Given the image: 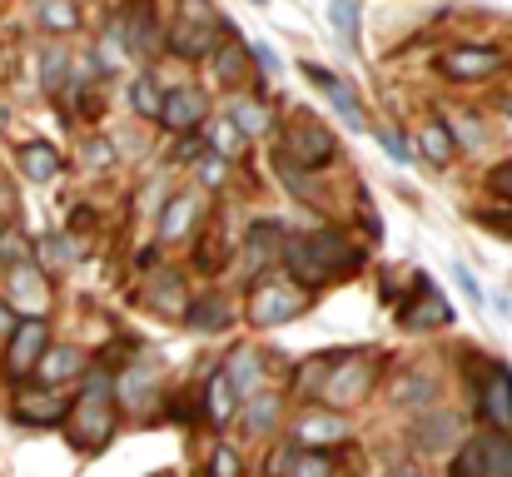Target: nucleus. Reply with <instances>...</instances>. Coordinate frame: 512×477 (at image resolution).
Returning <instances> with one entry per match:
<instances>
[{"label": "nucleus", "instance_id": "obj_1", "mask_svg": "<svg viewBox=\"0 0 512 477\" xmlns=\"http://www.w3.org/2000/svg\"><path fill=\"white\" fill-rule=\"evenodd\" d=\"M284 269L304 289H319V284H334L358 269V249L343 234H299L284 244Z\"/></svg>", "mask_w": 512, "mask_h": 477}, {"label": "nucleus", "instance_id": "obj_2", "mask_svg": "<svg viewBox=\"0 0 512 477\" xmlns=\"http://www.w3.org/2000/svg\"><path fill=\"white\" fill-rule=\"evenodd\" d=\"M65 433L80 453H100L110 438H115V398H110V373H90L85 393L75 398L70 418H65Z\"/></svg>", "mask_w": 512, "mask_h": 477}, {"label": "nucleus", "instance_id": "obj_3", "mask_svg": "<svg viewBox=\"0 0 512 477\" xmlns=\"http://www.w3.org/2000/svg\"><path fill=\"white\" fill-rule=\"evenodd\" d=\"M214 25H219V20H214L209 0H184L170 25V50L179 60H204V55H214V50H219V45H214Z\"/></svg>", "mask_w": 512, "mask_h": 477}, {"label": "nucleus", "instance_id": "obj_4", "mask_svg": "<svg viewBox=\"0 0 512 477\" xmlns=\"http://www.w3.org/2000/svg\"><path fill=\"white\" fill-rule=\"evenodd\" d=\"M334 159H339V140L324 125H314V120L289 125L284 140H279V164H289V169H324Z\"/></svg>", "mask_w": 512, "mask_h": 477}, {"label": "nucleus", "instance_id": "obj_5", "mask_svg": "<svg viewBox=\"0 0 512 477\" xmlns=\"http://www.w3.org/2000/svg\"><path fill=\"white\" fill-rule=\"evenodd\" d=\"M304 309H309V289H299L289 279H264L249 294V323H264V328L289 323V318H299Z\"/></svg>", "mask_w": 512, "mask_h": 477}, {"label": "nucleus", "instance_id": "obj_6", "mask_svg": "<svg viewBox=\"0 0 512 477\" xmlns=\"http://www.w3.org/2000/svg\"><path fill=\"white\" fill-rule=\"evenodd\" d=\"M50 353V323L35 314H25L10 328V348H5V373L10 378H30L40 368V358Z\"/></svg>", "mask_w": 512, "mask_h": 477}, {"label": "nucleus", "instance_id": "obj_7", "mask_svg": "<svg viewBox=\"0 0 512 477\" xmlns=\"http://www.w3.org/2000/svg\"><path fill=\"white\" fill-rule=\"evenodd\" d=\"M368 388H373V363L368 358H343V363H334V373H329V383H324L319 398L329 408H348V403L368 398Z\"/></svg>", "mask_w": 512, "mask_h": 477}, {"label": "nucleus", "instance_id": "obj_8", "mask_svg": "<svg viewBox=\"0 0 512 477\" xmlns=\"http://www.w3.org/2000/svg\"><path fill=\"white\" fill-rule=\"evenodd\" d=\"M398 323H403V328H438V323H453L448 299L433 289L428 274H413V299L398 309Z\"/></svg>", "mask_w": 512, "mask_h": 477}, {"label": "nucleus", "instance_id": "obj_9", "mask_svg": "<svg viewBox=\"0 0 512 477\" xmlns=\"http://www.w3.org/2000/svg\"><path fill=\"white\" fill-rule=\"evenodd\" d=\"M498 65H503V55H498L493 45H453V50L443 55V75H448V80H463V85L488 80Z\"/></svg>", "mask_w": 512, "mask_h": 477}, {"label": "nucleus", "instance_id": "obj_10", "mask_svg": "<svg viewBox=\"0 0 512 477\" xmlns=\"http://www.w3.org/2000/svg\"><path fill=\"white\" fill-rule=\"evenodd\" d=\"M70 408H75V398H60V393H50V388H35V393H20V398H15V418L30 423V428H55V423L65 428Z\"/></svg>", "mask_w": 512, "mask_h": 477}, {"label": "nucleus", "instance_id": "obj_11", "mask_svg": "<svg viewBox=\"0 0 512 477\" xmlns=\"http://www.w3.org/2000/svg\"><path fill=\"white\" fill-rule=\"evenodd\" d=\"M408 438H413L423 453H448V448L463 438V418H458V413H448V408H438V413H423V418L408 428Z\"/></svg>", "mask_w": 512, "mask_h": 477}, {"label": "nucleus", "instance_id": "obj_12", "mask_svg": "<svg viewBox=\"0 0 512 477\" xmlns=\"http://www.w3.org/2000/svg\"><path fill=\"white\" fill-rule=\"evenodd\" d=\"M204 120H209V100H204L199 90H170L165 115H160L165 130H174V135H194Z\"/></svg>", "mask_w": 512, "mask_h": 477}, {"label": "nucleus", "instance_id": "obj_13", "mask_svg": "<svg viewBox=\"0 0 512 477\" xmlns=\"http://www.w3.org/2000/svg\"><path fill=\"white\" fill-rule=\"evenodd\" d=\"M483 418L498 428V433H508L512 428V373L503 363H493L488 368V388H483Z\"/></svg>", "mask_w": 512, "mask_h": 477}, {"label": "nucleus", "instance_id": "obj_14", "mask_svg": "<svg viewBox=\"0 0 512 477\" xmlns=\"http://www.w3.org/2000/svg\"><path fill=\"white\" fill-rule=\"evenodd\" d=\"M304 75H309V80H314V85L329 95V105L339 110V120L348 125V130H363V125H368V120H363V110H358V100H353V90L343 85L339 75H329V70H319V65H304Z\"/></svg>", "mask_w": 512, "mask_h": 477}, {"label": "nucleus", "instance_id": "obj_15", "mask_svg": "<svg viewBox=\"0 0 512 477\" xmlns=\"http://www.w3.org/2000/svg\"><path fill=\"white\" fill-rule=\"evenodd\" d=\"M194 219H199V194H194V189L174 194L170 204H165V214H160V239H165V244L184 239V234L194 229Z\"/></svg>", "mask_w": 512, "mask_h": 477}, {"label": "nucleus", "instance_id": "obj_16", "mask_svg": "<svg viewBox=\"0 0 512 477\" xmlns=\"http://www.w3.org/2000/svg\"><path fill=\"white\" fill-rule=\"evenodd\" d=\"M348 438V418L343 413H309L304 423H299V443L304 448H329V443H339Z\"/></svg>", "mask_w": 512, "mask_h": 477}, {"label": "nucleus", "instance_id": "obj_17", "mask_svg": "<svg viewBox=\"0 0 512 477\" xmlns=\"http://www.w3.org/2000/svg\"><path fill=\"white\" fill-rule=\"evenodd\" d=\"M20 174H25V179H35V184H50V179L60 174V150H55V145H45V140L20 145Z\"/></svg>", "mask_w": 512, "mask_h": 477}, {"label": "nucleus", "instance_id": "obj_18", "mask_svg": "<svg viewBox=\"0 0 512 477\" xmlns=\"http://www.w3.org/2000/svg\"><path fill=\"white\" fill-rule=\"evenodd\" d=\"M10 299L25 309V314H40L45 309V284H40V269L25 259V264H15V274H10Z\"/></svg>", "mask_w": 512, "mask_h": 477}, {"label": "nucleus", "instance_id": "obj_19", "mask_svg": "<svg viewBox=\"0 0 512 477\" xmlns=\"http://www.w3.org/2000/svg\"><path fill=\"white\" fill-rule=\"evenodd\" d=\"M209 60H214V75H219L224 85L249 80V45H244V40H234V35H229V40H224V45H219Z\"/></svg>", "mask_w": 512, "mask_h": 477}, {"label": "nucleus", "instance_id": "obj_20", "mask_svg": "<svg viewBox=\"0 0 512 477\" xmlns=\"http://www.w3.org/2000/svg\"><path fill=\"white\" fill-rule=\"evenodd\" d=\"M234 403H239V388H234V378L219 368V373L209 378V388H204V413H209V423H229V418H234Z\"/></svg>", "mask_w": 512, "mask_h": 477}, {"label": "nucleus", "instance_id": "obj_21", "mask_svg": "<svg viewBox=\"0 0 512 477\" xmlns=\"http://www.w3.org/2000/svg\"><path fill=\"white\" fill-rule=\"evenodd\" d=\"M80 368H85V353H80V348H50L35 373H40L45 383H65V378H75Z\"/></svg>", "mask_w": 512, "mask_h": 477}, {"label": "nucleus", "instance_id": "obj_22", "mask_svg": "<svg viewBox=\"0 0 512 477\" xmlns=\"http://www.w3.org/2000/svg\"><path fill=\"white\" fill-rule=\"evenodd\" d=\"M418 150H423V159H428V164H438V169L458 155V145H453V130H448V125H438V120H428V125H423V135H418Z\"/></svg>", "mask_w": 512, "mask_h": 477}, {"label": "nucleus", "instance_id": "obj_23", "mask_svg": "<svg viewBox=\"0 0 512 477\" xmlns=\"http://www.w3.org/2000/svg\"><path fill=\"white\" fill-rule=\"evenodd\" d=\"M165 100H170V95H160L155 75H140V80L130 85V105H135V115H145V120H160V115H165Z\"/></svg>", "mask_w": 512, "mask_h": 477}, {"label": "nucleus", "instance_id": "obj_24", "mask_svg": "<svg viewBox=\"0 0 512 477\" xmlns=\"http://www.w3.org/2000/svg\"><path fill=\"white\" fill-rule=\"evenodd\" d=\"M478 448H483V468H488V477H512V443L503 433H483Z\"/></svg>", "mask_w": 512, "mask_h": 477}, {"label": "nucleus", "instance_id": "obj_25", "mask_svg": "<svg viewBox=\"0 0 512 477\" xmlns=\"http://www.w3.org/2000/svg\"><path fill=\"white\" fill-rule=\"evenodd\" d=\"M184 314H189V328H194V333H219V328L229 323L224 299H199V304H189Z\"/></svg>", "mask_w": 512, "mask_h": 477}, {"label": "nucleus", "instance_id": "obj_26", "mask_svg": "<svg viewBox=\"0 0 512 477\" xmlns=\"http://www.w3.org/2000/svg\"><path fill=\"white\" fill-rule=\"evenodd\" d=\"M244 239H249V259H254V269H264V259H269V254L279 249L284 229H279L274 219H264V224H254V229H249Z\"/></svg>", "mask_w": 512, "mask_h": 477}, {"label": "nucleus", "instance_id": "obj_27", "mask_svg": "<svg viewBox=\"0 0 512 477\" xmlns=\"http://www.w3.org/2000/svg\"><path fill=\"white\" fill-rule=\"evenodd\" d=\"M224 373L234 378V388H239V393H254V383H259V353H254V348H234Z\"/></svg>", "mask_w": 512, "mask_h": 477}, {"label": "nucleus", "instance_id": "obj_28", "mask_svg": "<svg viewBox=\"0 0 512 477\" xmlns=\"http://www.w3.org/2000/svg\"><path fill=\"white\" fill-rule=\"evenodd\" d=\"M229 120H234V125L249 135V140L269 130V110H264L259 100H234V105H229Z\"/></svg>", "mask_w": 512, "mask_h": 477}, {"label": "nucleus", "instance_id": "obj_29", "mask_svg": "<svg viewBox=\"0 0 512 477\" xmlns=\"http://www.w3.org/2000/svg\"><path fill=\"white\" fill-rule=\"evenodd\" d=\"M329 20L339 25L343 45L358 50V0H329Z\"/></svg>", "mask_w": 512, "mask_h": 477}, {"label": "nucleus", "instance_id": "obj_30", "mask_svg": "<svg viewBox=\"0 0 512 477\" xmlns=\"http://www.w3.org/2000/svg\"><path fill=\"white\" fill-rule=\"evenodd\" d=\"M40 25L50 30H75L80 25V10L70 0H40Z\"/></svg>", "mask_w": 512, "mask_h": 477}, {"label": "nucleus", "instance_id": "obj_31", "mask_svg": "<svg viewBox=\"0 0 512 477\" xmlns=\"http://www.w3.org/2000/svg\"><path fill=\"white\" fill-rule=\"evenodd\" d=\"M209 130H214V145H219V155H224V159H234L239 150H244V140H249V135H244L234 120H214Z\"/></svg>", "mask_w": 512, "mask_h": 477}, {"label": "nucleus", "instance_id": "obj_32", "mask_svg": "<svg viewBox=\"0 0 512 477\" xmlns=\"http://www.w3.org/2000/svg\"><path fill=\"white\" fill-rule=\"evenodd\" d=\"M150 304H155V309H189V304H184V289H179V279H174V274H160V279H155Z\"/></svg>", "mask_w": 512, "mask_h": 477}, {"label": "nucleus", "instance_id": "obj_33", "mask_svg": "<svg viewBox=\"0 0 512 477\" xmlns=\"http://www.w3.org/2000/svg\"><path fill=\"white\" fill-rule=\"evenodd\" d=\"M150 393H155V368H150V363H135L130 378H125V398H130V403H145Z\"/></svg>", "mask_w": 512, "mask_h": 477}, {"label": "nucleus", "instance_id": "obj_34", "mask_svg": "<svg viewBox=\"0 0 512 477\" xmlns=\"http://www.w3.org/2000/svg\"><path fill=\"white\" fill-rule=\"evenodd\" d=\"M289 477H334V463L324 453H304V458H289Z\"/></svg>", "mask_w": 512, "mask_h": 477}, {"label": "nucleus", "instance_id": "obj_35", "mask_svg": "<svg viewBox=\"0 0 512 477\" xmlns=\"http://www.w3.org/2000/svg\"><path fill=\"white\" fill-rule=\"evenodd\" d=\"M274 413H279V398H274V393H254V408H249V428H254V433H264V428L274 423Z\"/></svg>", "mask_w": 512, "mask_h": 477}, {"label": "nucleus", "instance_id": "obj_36", "mask_svg": "<svg viewBox=\"0 0 512 477\" xmlns=\"http://www.w3.org/2000/svg\"><path fill=\"white\" fill-rule=\"evenodd\" d=\"M453 477H488V468H483V448H478V438L458 453V463H453Z\"/></svg>", "mask_w": 512, "mask_h": 477}, {"label": "nucleus", "instance_id": "obj_37", "mask_svg": "<svg viewBox=\"0 0 512 477\" xmlns=\"http://www.w3.org/2000/svg\"><path fill=\"white\" fill-rule=\"evenodd\" d=\"M40 75H45V90H60L65 85V50H45Z\"/></svg>", "mask_w": 512, "mask_h": 477}, {"label": "nucleus", "instance_id": "obj_38", "mask_svg": "<svg viewBox=\"0 0 512 477\" xmlns=\"http://www.w3.org/2000/svg\"><path fill=\"white\" fill-rule=\"evenodd\" d=\"M453 279H458V289H463V299H468V304H478V309L488 304V294L478 289V279H473V269H468V264H453Z\"/></svg>", "mask_w": 512, "mask_h": 477}, {"label": "nucleus", "instance_id": "obj_39", "mask_svg": "<svg viewBox=\"0 0 512 477\" xmlns=\"http://www.w3.org/2000/svg\"><path fill=\"white\" fill-rule=\"evenodd\" d=\"M488 189H493L498 199H508L512 204V159H503V164H493V169H488Z\"/></svg>", "mask_w": 512, "mask_h": 477}, {"label": "nucleus", "instance_id": "obj_40", "mask_svg": "<svg viewBox=\"0 0 512 477\" xmlns=\"http://www.w3.org/2000/svg\"><path fill=\"white\" fill-rule=\"evenodd\" d=\"M5 259H10V264H25V244H20V234H15V229H5V224H0V264H5Z\"/></svg>", "mask_w": 512, "mask_h": 477}, {"label": "nucleus", "instance_id": "obj_41", "mask_svg": "<svg viewBox=\"0 0 512 477\" xmlns=\"http://www.w3.org/2000/svg\"><path fill=\"white\" fill-rule=\"evenodd\" d=\"M85 164L110 169V164H115V145H110V140H85Z\"/></svg>", "mask_w": 512, "mask_h": 477}, {"label": "nucleus", "instance_id": "obj_42", "mask_svg": "<svg viewBox=\"0 0 512 477\" xmlns=\"http://www.w3.org/2000/svg\"><path fill=\"white\" fill-rule=\"evenodd\" d=\"M428 393H433V383H428L423 373H413V378L398 388V398H403V403H428Z\"/></svg>", "mask_w": 512, "mask_h": 477}, {"label": "nucleus", "instance_id": "obj_43", "mask_svg": "<svg viewBox=\"0 0 512 477\" xmlns=\"http://www.w3.org/2000/svg\"><path fill=\"white\" fill-rule=\"evenodd\" d=\"M194 169H199V179H204V184H219V179H224V155H214V150H209V155H199Z\"/></svg>", "mask_w": 512, "mask_h": 477}, {"label": "nucleus", "instance_id": "obj_44", "mask_svg": "<svg viewBox=\"0 0 512 477\" xmlns=\"http://www.w3.org/2000/svg\"><path fill=\"white\" fill-rule=\"evenodd\" d=\"M244 468H239V458L229 453V448H214V477H239Z\"/></svg>", "mask_w": 512, "mask_h": 477}, {"label": "nucleus", "instance_id": "obj_45", "mask_svg": "<svg viewBox=\"0 0 512 477\" xmlns=\"http://www.w3.org/2000/svg\"><path fill=\"white\" fill-rule=\"evenodd\" d=\"M70 259H75V249L65 239H45V264H70Z\"/></svg>", "mask_w": 512, "mask_h": 477}, {"label": "nucleus", "instance_id": "obj_46", "mask_svg": "<svg viewBox=\"0 0 512 477\" xmlns=\"http://www.w3.org/2000/svg\"><path fill=\"white\" fill-rule=\"evenodd\" d=\"M249 50H254V60H259L264 70H279V60H274V50H269L264 40H249Z\"/></svg>", "mask_w": 512, "mask_h": 477}, {"label": "nucleus", "instance_id": "obj_47", "mask_svg": "<svg viewBox=\"0 0 512 477\" xmlns=\"http://www.w3.org/2000/svg\"><path fill=\"white\" fill-rule=\"evenodd\" d=\"M383 145H388V155H393V159H408V145H403L393 130H383Z\"/></svg>", "mask_w": 512, "mask_h": 477}, {"label": "nucleus", "instance_id": "obj_48", "mask_svg": "<svg viewBox=\"0 0 512 477\" xmlns=\"http://www.w3.org/2000/svg\"><path fill=\"white\" fill-rule=\"evenodd\" d=\"M0 328H15V314H10V304H0Z\"/></svg>", "mask_w": 512, "mask_h": 477}, {"label": "nucleus", "instance_id": "obj_49", "mask_svg": "<svg viewBox=\"0 0 512 477\" xmlns=\"http://www.w3.org/2000/svg\"><path fill=\"white\" fill-rule=\"evenodd\" d=\"M388 477H423V473H418V468H393Z\"/></svg>", "mask_w": 512, "mask_h": 477}, {"label": "nucleus", "instance_id": "obj_50", "mask_svg": "<svg viewBox=\"0 0 512 477\" xmlns=\"http://www.w3.org/2000/svg\"><path fill=\"white\" fill-rule=\"evenodd\" d=\"M503 115H508V120H512V95H503Z\"/></svg>", "mask_w": 512, "mask_h": 477}, {"label": "nucleus", "instance_id": "obj_51", "mask_svg": "<svg viewBox=\"0 0 512 477\" xmlns=\"http://www.w3.org/2000/svg\"><path fill=\"white\" fill-rule=\"evenodd\" d=\"M150 477H179V473H150Z\"/></svg>", "mask_w": 512, "mask_h": 477}, {"label": "nucleus", "instance_id": "obj_52", "mask_svg": "<svg viewBox=\"0 0 512 477\" xmlns=\"http://www.w3.org/2000/svg\"><path fill=\"white\" fill-rule=\"evenodd\" d=\"M254 5H264V0H254Z\"/></svg>", "mask_w": 512, "mask_h": 477}]
</instances>
